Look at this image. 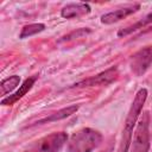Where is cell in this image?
<instances>
[{"instance_id":"2","label":"cell","mask_w":152,"mask_h":152,"mask_svg":"<svg viewBox=\"0 0 152 152\" xmlns=\"http://www.w3.org/2000/svg\"><path fill=\"white\" fill-rule=\"evenodd\" d=\"M103 140L102 134L90 127H84L75 132L66 144V152H93Z\"/></svg>"},{"instance_id":"10","label":"cell","mask_w":152,"mask_h":152,"mask_svg":"<svg viewBox=\"0 0 152 152\" xmlns=\"http://www.w3.org/2000/svg\"><path fill=\"white\" fill-rule=\"evenodd\" d=\"M78 110V104H71V106H68L65 108H62L52 114H50L49 116L46 118H43L40 120H38L34 125H42V124H49V122H52V121H58V120H62V119H65L72 114H75L76 112Z\"/></svg>"},{"instance_id":"1","label":"cell","mask_w":152,"mask_h":152,"mask_svg":"<svg viewBox=\"0 0 152 152\" xmlns=\"http://www.w3.org/2000/svg\"><path fill=\"white\" fill-rule=\"evenodd\" d=\"M147 99V89L141 88L138 90V93L134 96V100L132 102V106L129 108V112L126 116L122 134H121V140L119 144L118 152H127L131 142H132V137H133V128L137 124V120L142 110V107L145 104V101Z\"/></svg>"},{"instance_id":"6","label":"cell","mask_w":152,"mask_h":152,"mask_svg":"<svg viewBox=\"0 0 152 152\" xmlns=\"http://www.w3.org/2000/svg\"><path fill=\"white\" fill-rule=\"evenodd\" d=\"M119 76V71L116 66H110L109 69L97 74L96 76H91L87 80H82L77 83H75L74 86H71V88H83V87H94V86H107L110 84L113 81H115Z\"/></svg>"},{"instance_id":"8","label":"cell","mask_w":152,"mask_h":152,"mask_svg":"<svg viewBox=\"0 0 152 152\" xmlns=\"http://www.w3.org/2000/svg\"><path fill=\"white\" fill-rule=\"evenodd\" d=\"M91 8L88 4L84 2H72L65 5L61 10V15L65 19H71V18H78L82 15H86L90 13Z\"/></svg>"},{"instance_id":"13","label":"cell","mask_w":152,"mask_h":152,"mask_svg":"<svg viewBox=\"0 0 152 152\" xmlns=\"http://www.w3.org/2000/svg\"><path fill=\"white\" fill-rule=\"evenodd\" d=\"M45 30V25L42 24V23H34V24H30V25H25L23 28H21V32L19 34V38L20 39H25V38H28L33 34H37L42 31Z\"/></svg>"},{"instance_id":"4","label":"cell","mask_w":152,"mask_h":152,"mask_svg":"<svg viewBox=\"0 0 152 152\" xmlns=\"http://www.w3.org/2000/svg\"><path fill=\"white\" fill-rule=\"evenodd\" d=\"M148 113L139 121L133 140L131 142V152H148L150 150V131H148Z\"/></svg>"},{"instance_id":"3","label":"cell","mask_w":152,"mask_h":152,"mask_svg":"<svg viewBox=\"0 0 152 152\" xmlns=\"http://www.w3.org/2000/svg\"><path fill=\"white\" fill-rule=\"evenodd\" d=\"M66 141L68 135L65 132H55L36 140L23 152H59Z\"/></svg>"},{"instance_id":"7","label":"cell","mask_w":152,"mask_h":152,"mask_svg":"<svg viewBox=\"0 0 152 152\" xmlns=\"http://www.w3.org/2000/svg\"><path fill=\"white\" fill-rule=\"evenodd\" d=\"M139 8H140V5L139 4H134V5H129V6H126V7L108 12V13H106V14H103L101 17V23L106 24V25L114 24V23H116V21H119V20H121V19L135 13Z\"/></svg>"},{"instance_id":"14","label":"cell","mask_w":152,"mask_h":152,"mask_svg":"<svg viewBox=\"0 0 152 152\" xmlns=\"http://www.w3.org/2000/svg\"><path fill=\"white\" fill-rule=\"evenodd\" d=\"M90 32H91V30H90V28H88V27H86V28H78V30L72 31V32H70L69 34L64 36V37L62 38V40H69V39H72V38L83 37V36H87V34H88V33H90Z\"/></svg>"},{"instance_id":"11","label":"cell","mask_w":152,"mask_h":152,"mask_svg":"<svg viewBox=\"0 0 152 152\" xmlns=\"http://www.w3.org/2000/svg\"><path fill=\"white\" fill-rule=\"evenodd\" d=\"M148 24H152V12L148 13V14H146L144 18H141V19H140L139 21H137L135 24H133V25H131V26H127V27H125V28H120V30L118 31V37H126V36L131 34L132 32H134V31H137V30H139V28L145 27V26L148 25Z\"/></svg>"},{"instance_id":"5","label":"cell","mask_w":152,"mask_h":152,"mask_svg":"<svg viewBox=\"0 0 152 152\" xmlns=\"http://www.w3.org/2000/svg\"><path fill=\"white\" fill-rule=\"evenodd\" d=\"M152 64V46H145L133 53L129 58V66L135 76L144 75Z\"/></svg>"},{"instance_id":"12","label":"cell","mask_w":152,"mask_h":152,"mask_svg":"<svg viewBox=\"0 0 152 152\" xmlns=\"http://www.w3.org/2000/svg\"><path fill=\"white\" fill-rule=\"evenodd\" d=\"M19 82H20V76L18 75H13V76H10L8 78H5L0 83V94L2 96L7 95L19 84Z\"/></svg>"},{"instance_id":"9","label":"cell","mask_w":152,"mask_h":152,"mask_svg":"<svg viewBox=\"0 0 152 152\" xmlns=\"http://www.w3.org/2000/svg\"><path fill=\"white\" fill-rule=\"evenodd\" d=\"M37 78H38V75H33V76L26 78V80L24 81V83L20 86V88H19L15 93H13V94H11L10 96H7V97H5V99L1 100V104H2V106H11V104L15 103V102H17L18 100H20L24 95H26V93L33 87V84H34V82L37 81Z\"/></svg>"}]
</instances>
